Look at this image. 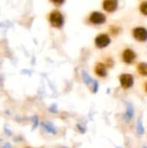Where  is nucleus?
<instances>
[{
    "instance_id": "1",
    "label": "nucleus",
    "mask_w": 147,
    "mask_h": 148,
    "mask_svg": "<svg viewBox=\"0 0 147 148\" xmlns=\"http://www.w3.org/2000/svg\"><path fill=\"white\" fill-rule=\"evenodd\" d=\"M49 22L55 28L62 27L63 24V16L62 13L58 10L52 11L49 15Z\"/></svg>"
},
{
    "instance_id": "2",
    "label": "nucleus",
    "mask_w": 147,
    "mask_h": 148,
    "mask_svg": "<svg viewBox=\"0 0 147 148\" xmlns=\"http://www.w3.org/2000/svg\"><path fill=\"white\" fill-rule=\"evenodd\" d=\"M120 85L123 88L126 89L133 85V76L130 74H123L120 77Z\"/></svg>"
},
{
    "instance_id": "3",
    "label": "nucleus",
    "mask_w": 147,
    "mask_h": 148,
    "mask_svg": "<svg viewBox=\"0 0 147 148\" xmlns=\"http://www.w3.org/2000/svg\"><path fill=\"white\" fill-rule=\"evenodd\" d=\"M89 20L91 23H93L94 24H101L106 22V16L104 14H102L101 12L94 11L90 15Z\"/></svg>"
},
{
    "instance_id": "4",
    "label": "nucleus",
    "mask_w": 147,
    "mask_h": 148,
    "mask_svg": "<svg viewBox=\"0 0 147 148\" xmlns=\"http://www.w3.org/2000/svg\"><path fill=\"white\" fill-rule=\"evenodd\" d=\"M110 37L107 34H101L95 38V45L99 48L107 47L110 43Z\"/></svg>"
},
{
    "instance_id": "5",
    "label": "nucleus",
    "mask_w": 147,
    "mask_h": 148,
    "mask_svg": "<svg viewBox=\"0 0 147 148\" xmlns=\"http://www.w3.org/2000/svg\"><path fill=\"white\" fill-rule=\"evenodd\" d=\"M133 36L140 42H144L147 40V30L146 29L139 27V28H136L133 30Z\"/></svg>"
},
{
    "instance_id": "6",
    "label": "nucleus",
    "mask_w": 147,
    "mask_h": 148,
    "mask_svg": "<svg viewBox=\"0 0 147 148\" xmlns=\"http://www.w3.org/2000/svg\"><path fill=\"white\" fill-rule=\"evenodd\" d=\"M122 57H123V61L126 63L130 64V63H132L134 61V59L136 57V55H135L133 50H132L130 49H126L124 50Z\"/></svg>"
},
{
    "instance_id": "7",
    "label": "nucleus",
    "mask_w": 147,
    "mask_h": 148,
    "mask_svg": "<svg viewBox=\"0 0 147 148\" xmlns=\"http://www.w3.org/2000/svg\"><path fill=\"white\" fill-rule=\"evenodd\" d=\"M117 6H118V3L115 0H106L103 2L104 10L108 12L114 11L117 9Z\"/></svg>"
},
{
    "instance_id": "8",
    "label": "nucleus",
    "mask_w": 147,
    "mask_h": 148,
    "mask_svg": "<svg viewBox=\"0 0 147 148\" xmlns=\"http://www.w3.org/2000/svg\"><path fill=\"white\" fill-rule=\"evenodd\" d=\"M94 71H95V74L101 77H104L107 75V70H106V67L104 66V64L102 63H98L96 66H95V69H94Z\"/></svg>"
},
{
    "instance_id": "9",
    "label": "nucleus",
    "mask_w": 147,
    "mask_h": 148,
    "mask_svg": "<svg viewBox=\"0 0 147 148\" xmlns=\"http://www.w3.org/2000/svg\"><path fill=\"white\" fill-rule=\"evenodd\" d=\"M138 72L141 75H147V63L141 62L138 65Z\"/></svg>"
},
{
    "instance_id": "10",
    "label": "nucleus",
    "mask_w": 147,
    "mask_h": 148,
    "mask_svg": "<svg viewBox=\"0 0 147 148\" xmlns=\"http://www.w3.org/2000/svg\"><path fill=\"white\" fill-rule=\"evenodd\" d=\"M133 116V108L130 103H128L127 104V112L125 115V119H126V121H129V120H131V118Z\"/></svg>"
},
{
    "instance_id": "11",
    "label": "nucleus",
    "mask_w": 147,
    "mask_h": 148,
    "mask_svg": "<svg viewBox=\"0 0 147 148\" xmlns=\"http://www.w3.org/2000/svg\"><path fill=\"white\" fill-rule=\"evenodd\" d=\"M137 131L139 134H143L144 132H145V129H144V127H143V124H142V121L141 120H139L138 121V124H137Z\"/></svg>"
},
{
    "instance_id": "12",
    "label": "nucleus",
    "mask_w": 147,
    "mask_h": 148,
    "mask_svg": "<svg viewBox=\"0 0 147 148\" xmlns=\"http://www.w3.org/2000/svg\"><path fill=\"white\" fill-rule=\"evenodd\" d=\"M83 80H84V82L87 83V84H93L94 83V81H93L92 79H91V77L86 73V72H83Z\"/></svg>"
},
{
    "instance_id": "13",
    "label": "nucleus",
    "mask_w": 147,
    "mask_h": 148,
    "mask_svg": "<svg viewBox=\"0 0 147 148\" xmlns=\"http://www.w3.org/2000/svg\"><path fill=\"white\" fill-rule=\"evenodd\" d=\"M139 9H140V11L144 14V15H146L147 16V2H142L140 3V6H139Z\"/></svg>"
},
{
    "instance_id": "14",
    "label": "nucleus",
    "mask_w": 147,
    "mask_h": 148,
    "mask_svg": "<svg viewBox=\"0 0 147 148\" xmlns=\"http://www.w3.org/2000/svg\"><path fill=\"white\" fill-rule=\"evenodd\" d=\"M97 89H98V83H97V82L94 81L93 83V90H94V92H96Z\"/></svg>"
},
{
    "instance_id": "15",
    "label": "nucleus",
    "mask_w": 147,
    "mask_h": 148,
    "mask_svg": "<svg viewBox=\"0 0 147 148\" xmlns=\"http://www.w3.org/2000/svg\"><path fill=\"white\" fill-rule=\"evenodd\" d=\"M53 3L55 4H62V3H63V1H53Z\"/></svg>"
},
{
    "instance_id": "16",
    "label": "nucleus",
    "mask_w": 147,
    "mask_h": 148,
    "mask_svg": "<svg viewBox=\"0 0 147 148\" xmlns=\"http://www.w3.org/2000/svg\"><path fill=\"white\" fill-rule=\"evenodd\" d=\"M145 89H146V91L147 92V82L146 83V85H145Z\"/></svg>"
},
{
    "instance_id": "17",
    "label": "nucleus",
    "mask_w": 147,
    "mask_h": 148,
    "mask_svg": "<svg viewBox=\"0 0 147 148\" xmlns=\"http://www.w3.org/2000/svg\"><path fill=\"white\" fill-rule=\"evenodd\" d=\"M143 148H147V147H143Z\"/></svg>"
},
{
    "instance_id": "18",
    "label": "nucleus",
    "mask_w": 147,
    "mask_h": 148,
    "mask_svg": "<svg viewBox=\"0 0 147 148\" xmlns=\"http://www.w3.org/2000/svg\"><path fill=\"white\" fill-rule=\"evenodd\" d=\"M27 148H30V147H27Z\"/></svg>"
}]
</instances>
